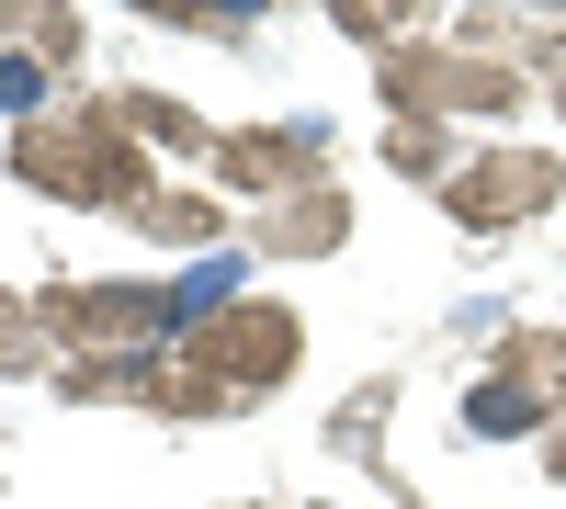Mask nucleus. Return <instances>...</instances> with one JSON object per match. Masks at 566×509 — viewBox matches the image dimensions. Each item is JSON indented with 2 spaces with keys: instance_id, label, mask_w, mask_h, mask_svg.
<instances>
[{
  "instance_id": "9d476101",
  "label": "nucleus",
  "mask_w": 566,
  "mask_h": 509,
  "mask_svg": "<svg viewBox=\"0 0 566 509\" xmlns=\"http://www.w3.org/2000/svg\"><path fill=\"white\" fill-rule=\"evenodd\" d=\"M57 362V329H45V295H0V374H34Z\"/></svg>"
},
{
  "instance_id": "20e7f679",
  "label": "nucleus",
  "mask_w": 566,
  "mask_h": 509,
  "mask_svg": "<svg viewBox=\"0 0 566 509\" xmlns=\"http://www.w3.org/2000/svg\"><path fill=\"white\" fill-rule=\"evenodd\" d=\"M386 103L397 114H522V68L510 57H464V45H419V57H386Z\"/></svg>"
},
{
  "instance_id": "f03ea898",
  "label": "nucleus",
  "mask_w": 566,
  "mask_h": 509,
  "mask_svg": "<svg viewBox=\"0 0 566 509\" xmlns=\"http://www.w3.org/2000/svg\"><path fill=\"white\" fill-rule=\"evenodd\" d=\"M295 351H306V329H295V317H283L272 295H239L227 317H205V329L170 351V407H181V420H216V407H261L283 374H295Z\"/></svg>"
},
{
  "instance_id": "9b49d317",
  "label": "nucleus",
  "mask_w": 566,
  "mask_h": 509,
  "mask_svg": "<svg viewBox=\"0 0 566 509\" xmlns=\"http://www.w3.org/2000/svg\"><path fill=\"white\" fill-rule=\"evenodd\" d=\"M386 159H397L408 181H453V170H464V159H453V136H442L431 114H397V125H386Z\"/></svg>"
},
{
  "instance_id": "f257e3e1",
  "label": "nucleus",
  "mask_w": 566,
  "mask_h": 509,
  "mask_svg": "<svg viewBox=\"0 0 566 509\" xmlns=\"http://www.w3.org/2000/svg\"><path fill=\"white\" fill-rule=\"evenodd\" d=\"M148 136H136L114 103H80V114H34L12 136V170L34 181V193H57V204H103V215H148Z\"/></svg>"
},
{
  "instance_id": "ddd939ff",
  "label": "nucleus",
  "mask_w": 566,
  "mask_h": 509,
  "mask_svg": "<svg viewBox=\"0 0 566 509\" xmlns=\"http://www.w3.org/2000/svg\"><path fill=\"white\" fill-rule=\"evenodd\" d=\"M328 23H352L363 45H386V57H397V23H408V12H397V0H340Z\"/></svg>"
},
{
  "instance_id": "1a4fd4ad",
  "label": "nucleus",
  "mask_w": 566,
  "mask_h": 509,
  "mask_svg": "<svg viewBox=\"0 0 566 509\" xmlns=\"http://www.w3.org/2000/svg\"><path fill=\"white\" fill-rule=\"evenodd\" d=\"M136 226H148L159 250H216V238H227V204H216V193H159Z\"/></svg>"
},
{
  "instance_id": "0eeeda50",
  "label": "nucleus",
  "mask_w": 566,
  "mask_h": 509,
  "mask_svg": "<svg viewBox=\"0 0 566 509\" xmlns=\"http://www.w3.org/2000/svg\"><path fill=\"white\" fill-rule=\"evenodd\" d=\"M216 170L239 181V204H283V193H306V181L328 170V125H239V136H216Z\"/></svg>"
},
{
  "instance_id": "4468645a",
  "label": "nucleus",
  "mask_w": 566,
  "mask_h": 509,
  "mask_svg": "<svg viewBox=\"0 0 566 509\" xmlns=\"http://www.w3.org/2000/svg\"><path fill=\"white\" fill-rule=\"evenodd\" d=\"M148 23H170V34H239L250 12H193V0H159V12Z\"/></svg>"
},
{
  "instance_id": "6e6552de",
  "label": "nucleus",
  "mask_w": 566,
  "mask_h": 509,
  "mask_svg": "<svg viewBox=\"0 0 566 509\" xmlns=\"http://www.w3.org/2000/svg\"><path fill=\"white\" fill-rule=\"evenodd\" d=\"M340 238H352L340 181H306V193H283V204H261L239 226V250H261V261H317V250H340Z\"/></svg>"
},
{
  "instance_id": "39448f33",
  "label": "nucleus",
  "mask_w": 566,
  "mask_h": 509,
  "mask_svg": "<svg viewBox=\"0 0 566 509\" xmlns=\"http://www.w3.org/2000/svg\"><path fill=\"white\" fill-rule=\"evenodd\" d=\"M566 193V170L544 159V148H488V159H464L453 181H442V204H453V226H476V238H499V226H522V215H544Z\"/></svg>"
},
{
  "instance_id": "2eb2a0df",
  "label": "nucleus",
  "mask_w": 566,
  "mask_h": 509,
  "mask_svg": "<svg viewBox=\"0 0 566 509\" xmlns=\"http://www.w3.org/2000/svg\"><path fill=\"white\" fill-rule=\"evenodd\" d=\"M555 487H566V442H555Z\"/></svg>"
},
{
  "instance_id": "423d86ee",
  "label": "nucleus",
  "mask_w": 566,
  "mask_h": 509,
  "mask_svg": "<svg viewBox=\"0 0 566 509\" xmlns=\"http://www.w3.org/2000/svg\"><path fill=\"white\" fill-rule=\"evenodd\" d=\"M69 57H80V12H69V0H23V12L0 0V114L34 125V103L57 91Z\"/></svg>"
},
{
  "instance_id": "dca6fc26",
  "label": "nucleus",
  "mask_w": 566,
  "mask_h": 509,
  "mask_svg": "<svg viewBox=\"0 0 566 509\" xmlns=\"http://www.w3.org/2000/svg\"><path fill=\"white\" fill-rule=\"evenodd\" d=\"M555 103H566V68H555Z\"/></svg>"
},
{
  "instance_id": "7ed1b4c3",
  "label": "nucleus",
  "mask_w": 566,
  "mask_h": 509,
  "mask_svg": "<svg viewBox=\"0 0 566 509\" xmlns=\"http://www.w3.org/2000/svg\"><path fill=\"white\" fill-rule=\"evenodd\" d=\"M555 407H566V329H510L488 351L476 396H464V431L476 442H522V431L555 420Z\"/></svg>"
},
{
  "instance_id": "f8f14e48",
  "label": "nucleus",
  "mask_w": 566,
  "mask_h": 509,
  "mask_svg": "<svg viewBox=\"0 0 566 509\" xmlns=\"http://www.w3.org/2000/svg\"><path fill=\"white\" fill-rule=\"evenodd\" d=\"M114 114H125L136 136H159V148H205V159H216V136H205L193 114H181L170 91H114Z\"/></svg>"
}]
</instances>
